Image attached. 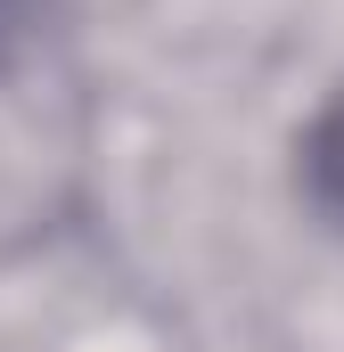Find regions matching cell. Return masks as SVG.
Returning a JSON list of instances; mask_svg holds the SVG:
<instances>
[{
    "mask_svg": "<svg viewBox=\"0 0 344 352\" xmlns=\"http://www.w3.org/2000/svg\"><path fill=\"white\" fill-rule=\"evenodd\" d=\"M312 173L328 188V205H344V98H336V115L320 123V140H312Z\"/></svg>",
    "mask_w": 344,
    "mask_h": 352,
    "instance_id": "1",
    "label": "cell"
}]
</instances>
